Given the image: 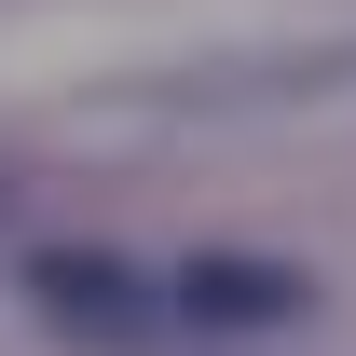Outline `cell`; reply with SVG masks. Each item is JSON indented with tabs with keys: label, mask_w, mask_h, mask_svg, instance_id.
<instances>
[{
	"label": "cell",
	"mask_w": 356,
	"mask_h": 356,
	"mask_svg": "<svg viewBox=\"0 0 356 356\" xmlns=\"http://www.w3.org/2000/svg\"><path fill=\"white\" fill-rule=\"evenodd\" d=\"M28 302H42L69 343H124V329L165 315V288L137 261H110V247H42V261H28Z\"/></svg>",
	"instance_id": "cell-1"
},
{
	"label": "cell",
	"mask_w": 356,
	"mask_h": 356,
	"mask_svg": "<svg viewBox=\"0 0 356 356\" xmlns=\"http://www.w3.org/2000/svg\"><path fill=\"white\" fill-rule=\"evenodd\" d=\"M165 302L206 315V329H288V315H302V274H288V261H247V247H206V261L165 274Z\"/></svg>",
	"instance_id": "cell-2"
}]
</instances>
